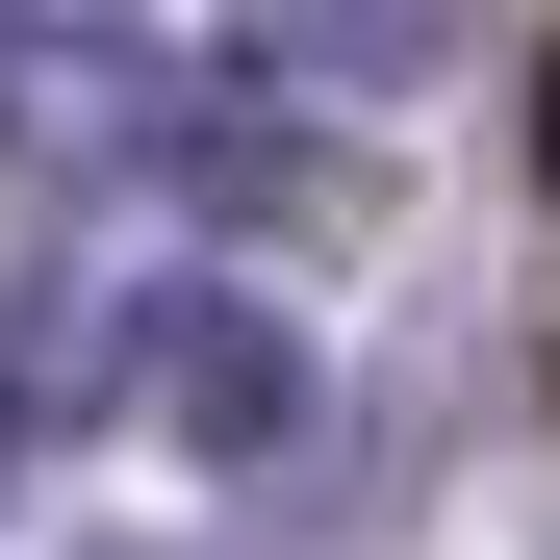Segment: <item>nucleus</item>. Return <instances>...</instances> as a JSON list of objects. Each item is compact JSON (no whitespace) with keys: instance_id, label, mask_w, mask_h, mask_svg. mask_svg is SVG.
Instances as JSON below:
<instances>
[{"instance_id":"1","label":"nucleus","mask_w":560,"mask_h":560,"mask_svg":"<svg viewBox=\"0 0 560 560\" xmlns=\"http://www.w3.org/2000/svg\"><path fill=\"white\" fill-rule=\"evenodd\" d=\"M128 408L205 433V458H280V433H306V331H280L255 280H153V306H128Z\"/></svg>"},{"instance_id":"2","label":"nucleus","mask_w":560,"mask_h":560,"mask_svg":"<svg viewBox=\"0 0 560 560\" xmlns=\"http://www.w3.org/2000/svg\"><path fill=\"white\" fill-rule=\"evenodd\" d=\"M280 51H306V77H357V103H408V77L458 51V0H280Z\"/></svg>"},{"instance_id":"3","label":"nucleus","mask_w":560,"mask_h":560,"mask_svg":"<svg viewBox=\"0 0 560 560\" xmlns=\"http://www.w3.org/2000/svg\"><path fill=\"white\" fill-rule=\"evenodd\" d=\"M153 178H178V205H306V153H280V103H205V77H178Z\"/></svg>"},{"instance_id":"4","label":"nucleus","mask_w":560,"mask_h":560,"mask_svg":"<svg viewBox=\"0 0 560 560\" xmlns=\"http://www.w3.org/2000/svg\"><path fill=\"white\" fill-rule=\"evenodd\" d=\"M77 560H205V535H77Z\"/></svg>"},{"instance_id":"5","label":"nucleus","mask_w":560,"mask_h":560,"mask_svg":"<svg viewBox=\"0 0 560 560\" xmlns=\"http://www.w3.org/2000/svg\"><path fill=\"white\" fill-rule=\"evenodd\" d=\"M0 255H26V153H0Z\"/></svg>"}]
</instances>
